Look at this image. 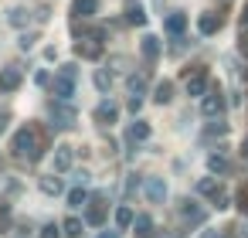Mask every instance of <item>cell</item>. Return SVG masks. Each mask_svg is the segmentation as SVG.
<instances>
[{
    "label": "cell",
    "mask_w": 248,
    "mask_h": 238,
    "mask_svg": "<svg viewBox=\"0 0 248 238\" xmlns=\"http://www.w3.org/2000/svg\"><path fill=\"white\" fill-rule=\"evenodd\" d=\"M11 153L14 157H21V160H28V163H38L41 157H45V140H41V129L38 126H21L17 133H14V140H11Z\"/></svg>",
    "instance_id": "1"
},
{
    "label": "cell",
    "mask_w": 248,
    "mask_h": 238,
    "mask_svg": "<svg viewBox=\"0 0 248 238\" xmlns=\"http://www.w3.org/2000/svg\"><path fill=\"white\" fill-rule=\"evenodd\" d=\"M201 112L211 116V119H217L224 112V92H221V85H207V92L201 95Z\"/></svg>",
    "instance_id": "2"
},
{
    "label": "cell",
    "mask_w": 248,
    "mask_h": 238,
    "mask_svg": "<svg viewBox=\"0 0 248 238\" xmlns=\"http://www.w3.org/2000/svg\"><path fill=\"white\" fill-rule=\"evenodd\" d=\"M51 119H55L58 129H72V126H75V109H72L68 102L55 99V102H51Z\"/></svg>",
    "instance_id": "3"
},
{
    "label": "cell",
    "mask_w": 248,
    "mask_h": 238,
    "mask_svg": "<svg viewBox=\"0 0 248 238\" xmlns=\"http://www.w3.org/2000/svg\"><path fill=\"white\" fill-rule=\"evenodd\" d=\"M143 194H146V201H150V204H163L170 190H167V180H163V177H146Z\"/></svg>",
    "instance_id": "4"
},
{
    "label": "cell",
    "mask_w": 248,
    "mask_h": 238,
    "mask_svg": "<svg viewBox=\"0 0 248 238\" xmlns=\"http://www.w3.org/2000/svg\"><path fill=\"white\" fill-rule=\"evenodd\" d=\"M207 85H211V79H207V72H204V68H194V72H187V95L201 99V95L207 92Z\"/></svg>",
    "instance_id": "5"
},
{
    "label": "cell",
    "mask_w": 248,
    "mask_h": 238,
    "mask_svg": "<svg viewBox=\"0 0 248 238\" xmlns=\"http://www.w3.org/2000/svg\"><path fill=\"white\" fill-rule=\"evenodd\" d=\"M92 116H95V123H99V126H112V123L119 119V106H116L112 99H102V102L95 106V112H92Z\"/></svg>",
    "instance_id": "6"
},
{
    "label": "cell",
    "mask_w": 248,
    "mask_h": 238,
    "mask_svg": "<svg viewBox=\"0 0 248 238\" xmlns=\"http://www.w3.org/2000/svg\"><path fill=\"white\" fill-rule=\"evenodd\" d=\"M51 92H55V99H62V102H72V95H75V79H68V75H55V82H51Z\"/></svg>",
    "instance_id": "7"
},
{
    "label": "cell",
    "mask_w": 248,
    "mask_h": 238,
    "mask_svg": "<svg viewBox=\"0 0 248 238\" xmlns=\"http://www.w3.org/2000/svg\"><path fill=\"white\" fill-rule=\"evenodd\" d=\"M163 31H167L170 38H180V34L187 31V14H184V11H173V14H167V21H163Z\"/></svg>",
    "instance_id": "8"
},
{
    "label": "cell",
    "mask_w": 248,
    "mask_h": 238,
    "mask_svg": "<svg viewBox=\"0 0 248 238\" xmlns=\"http://www.w3.org/2000/svg\"><path fill=\"white\" fill-rule=\"evenodd\" d=\"M72 160H75V150L72 146H55V174H68L72 170Z\"/></svg>",
    "instance_id": "9"
},
{
    "label": "cell",
    "mask_w": 248,
    "mask_h": 238,
    "mask_svg": "<svg viewBox=\"0 0 248 238\" xmlns=\"http://www.w3.org/2000/svg\"><path fill=\"white\" fill-rule=\"evenodd\" d=\"M17 89H21V68L11 65L0 72V92H17Z\"/></svg>",
    "instance_id": "10"
},
{
    "label": "cell",
    "mask_w": 248,
    "mask_h": 238,
    "mask_svg": "<svg viewBox=\"0 0 248 238\" xmlns=\"http://www.w3.org/2000/svg\"><path fill=\"white\" fill-rule=\"evenodd\" d=\"M106 221V207H102V194H95L92 201H89V211H85V224H102Z\"/></svg>",
    "instance_id": "11"
},
{
    "label": "cell",
    "mask_w": 248,
    "mask_h": 238,
    "mask_svg": "<svg viewBox=\"0 0 248 238\" xmlns=\"http://www.w3.org/2000/svg\"><path fill=\"white\" fill-rule=\"evenodd\" d=\"M7 24L17 28V31H24V28L31 24V11H28V7H11V11H7Z\"/></svg>",
    "instance_id": "12"
},
{
    "label": "cell",
    "mask_w": 248,
    "mask_h": 238,
    "mask_svg": "<svg viewBox=\"0 0 248 238\" xmlns=\"http://www.w3.org/2000/svg\"><path fill=\"white\" fill-rule=\"evenodd\" d=\"M75 55H82V58H99V55H102V41H95V38L89 34L85 41L75 45Z\"/></svg>",
    "instance_id": "13"
},
{
    "label": "cell",
    "mask_w": 248,
    "mask_h": 238,
    "mask_svg": "<svg viewBox=\"0 0 248 238\" xmlns=\"http://www.w3.org/2000/svg\"><path fill=\"white\" fill-rule=\"evenodd\" d=\"M129 228L136 231V238H153V218L150 214H136Z\"/></svg>",
    "instance_id": "14"
},
{
    "label": "cell",
    "mask_w": 248,
    "mask_h": 238,
    "mask_svg": "<svg viewBox=\"0 0 248 238\" xmlns=\"http://www.w3.org/2000/svg\"><path fill=\"white\" fill-rule=\"evenodd\" d=\"M38 187H41V194H48V197H58L65 187H62V177H55V174H48V177H41L38 180Z\"/></svg>",
    "instance_id": "15"
},
{
    "label": "cell",
    "mask_w": 248,
    "mask_h": 238,
    "mask_svg": "<svg viewBox=\"0 0 248 238\" xmlns=\"http://www.w3.org/2000/svg\"><path fill=\"white\" fill-rule=\"evenodd\" d=\"M140 51H143V58H146V62H156V58H160V38L146 34V38H143V45H140Z\"/></svg>",
    "instance_id": "16"
},
{
    "label": "cell",
    "mask_w": 248,
    "mask_h": 238,
    "mask_svg": "<svg viewBox=\"0 0 248 238\" xmlns=\"http://www.w3.org/2000/svg\"><path fill=\"white\" fill-rule=\"evenodd\" d=\"M197 28H201V34H217V28H221V14H201Z\"/></svg>",
    "instance_id": "17"
},
{
    "label": "cell",
    "mask_w": 248,
    "mask_h": 238,
    "mask_svg": "<svg viewBox=\"0 0 248 238\" xmlns=\"http://www.w3.org/2000/svg\"><path fill=\"white\" fill-rule=\"evenodd\" d=\"M173 99V82H156V89H153V102L156 106H167Z\"/></svg>",
    "instance_id": "18"
},
{
    "label": "cell",
    "mask_w": 248,
    "mask_h": 238,
    "mask_svg": "<svg viewBox=\"0 0 248 238\" xmlns=\"http://www.w3.org/2000/svg\"><path fill=\"white\" fill-rule=\"evenodd\" d=\"M207 170H211V174H228V170H231V160H228L224 153H211V157H207Z\"/></svg>",
    "instance_id": "19"
},
{
    "label": "cell",
    "mask_w": 248,
    "mask_h": 238,
    "mask_svg": "<svg viewBox=\"0 0 248 238\" xmlns=\"http://www.w3.org/2000/svg\"><path fill=\"white\" fill-rule=\"evenodd\" d=\"M180 214L190 218V224H201L204 221V211L197 207V201H180Z\"/></svg>",
    "instance_id": "20"
},
{
    "label": "cell",
    "mask_w": 248,
    "mask_h": 238,
    "mask_svg": "<svg viewBox=\"0 0 248 238\" xmlns=\"http://www.w3.org/2000/svg\"><path fill=\"white\" fill-rule=\"evenodd\" d=\"M82 231H85V221H78V218H65L62 221V235L65 238H82Z\"/></svg>",
    "instance_id": "21"
},
{
    "label": "cell",
    "mask_w": 248,
    "mask_h": 238,
    "mask_svg": "<svg viewBox=\"0 0 248 238\" xmlns=\"http://www.w3.org/2000/svg\"><path fill=\"white\" fill-rule=\"evenodd\" d=\"M129 140H133V143H143V140H150V123H146V119H136V123L129 126Z\"/></svg>",
    "instance_id": "22"
},
{
    "label": "cell",
    "mask_w": 248,
    "mask_h": 238,
    "mask_svg": "<svg viewBox=\"0 0 248 238\" xmlns=\"http://www.w3.org/2000/svg\"><path fill=\"white\" fill-rule=\"evenodd\" d=\"M133 218H136V211H133V207H126V204H119V207H116V228H119V231H126V228L133 224Z\"/></svg>",
    "instance_id": "23"
},
{
    "label": "cell",
    "mask_w": 248,
    "mask_h": 238,
    "mask_svg": "<svg viewBox=\"0 0 248 238\" xmlns=\"http://www.w3.org/2000/svg\"><path fill=\"white\" fill-rule=\"evenodd\" d=\"M126 21L136 24V28H143V24H146V11H143V4H129V7H126Z\"/></svg>",
    "instance_id": "24"
},
{
    "label": "cell",
    "mask_w": 248,
    "mask_h": 238,
    "mask_svg": "<svg viewBox=\"0 0 248 238\" xmlns=\"http://www.w3.org/2000/svg\"><path fill=\"white\" fill-rule=\"evenodd\" d=\"M75 14L78 17H95L99 14V0H75Z\"/></svg>",
    "instance_id": "25"
},
{
    "label": "cell",
    "mask_w": 248,
    "mask_h": 238,
    "mask_svg": "<svg viewBox=\"0 0 248 238\" xmlns=\"http://www.w3.org/2000/svg\"><path fill=\"white\" fill-rule=\"evenodd\" d=\"M92 82H95V89H99L102 95H109V89H112V79H109V72H102V68H99V72L92 75Z\"/></svg>",
    "instance_id": "26"
},
{
    "label": "cell",
    "mask_w": 248,
    "mask_h": 238,
    "mask_svg": "<svg viewBox=\"0 0 248 238\" xmlns=\"http://www.w3.org/2000/svg\"><path fill=\"white\" fill-rule=\"evenodd\" d=\"M11 221H14V207L11 204H0V235L11 231Z\"/></svg>",
    "instance_id": "27"
},
{
    "label": "cell",
    "mask_w": 248,
    "mask_h": 238,
    "mask_svg": "<svg viewBox=\"0 0 248 238\" xmlns=\"http://www.w3.org/2000/svg\"><path fill=\"white\" fill-rule=\"evenodd\" d=\"M85 204H89V194H85L82 187L68 190V207H85Z\"/></svg>",
    "instance_id": "28"
},
{
    "label": "cell",
    "mask_w": 248,
    "mask_h": 238,
    "mask_svg": "<svg viewBox=\"0 0 248 238\" xmlns=\"http://www.w3.org/2000/svg\"><path fill=\"white\" fill-rule=\"evenodd\" d=\"M211 204H214V207H217V211H224V207H231V197H228V194H224V190H221V187H217V190H214V194H211Z\"/></svg>",
    "instance_id": "29"
},
{
    "label": "cell",
    "mask_w": 248,
    "mask_h": 238,
    "mask_svg": "<svg viewBox=\"0 0 248 238\" xmlns=\"http://www.w3.org/2000/svg\"><path fill=\"white\" fill-rule=\"evenodd\" d=\"M34 41H38V31H24V34L17 38V45H21V51H31V48H34Z\"/></svg>",
    "instance_id": "30"
},
{
    "label": "cell",
    "mask_w": 248,
    "mask_h": 238,
    "mask_svg": "<svg viewBox=\"0 0 248 238\" xmlns=\"http://www.w3.org/2000/svg\"><path fill=\"white\" fill-rule=\"evenodd\" d=\"M221 184H217V177H204L201 184H197V194H214Z\"/></svg>",
    "instance_id": "31"
},
{
    "label": "cell",
    "mask_w": 248,
    "mask_h": 238,
    "mask_svg": "<svg viewBox=\"0 0 248 238\" xmlns=\"http://www.w3.org/2000/svg\"><path fill=\"white\" fill-rule=\"evenodd\" d=\"M58 231H62V224H45L41 228V238H62Z\"/></svg>",
    "instance_id": "32"
},
{
    "label": "cell",
    "mask_w": 248,
    "mask_h": 238,
    "mask_svg": "<svg viewBox=\"0 0 248 238\" xmlns=\"http://www.w3.org/2000/svg\"><path fill=\"white\" fill-rule=\"evenodd\" d=\"M143 85H146L143 75H129V89H133V92H143Z\"/></svg>",
    "instance_id": "33"
},
{
    "label": "cell",
    "mask_w": 248,
    "mask_h": 238,
    "mask_svg": "<svg viewBox=\"0 0 248 238\" xmlns=\"http://www.w3.org/2000/svg\"><path fill=\"white\" fill-rule=\"evenodd\" d=\"M238 207H241V211H248V187H241V190H238Z\"/></svg>",
    "instance_id": "34"
},
{
    "label": "cell",
    "mask_w": 248,
    "mask_h": 238,
    "mask_svg": "<svg viewBox=\"0 0 248 238\" xmlns=\"http://www.w3.org/2000/svg\"><path fill=\"white\" fill-rule=\"evenodd\" d=\"M140 106H143V99H140V92H133V99H129V112H140Z\"/></svg>",
    "instance_id": "35"
},
{
    "label": "cell",
    "mask_w": 248,
    "mask_h": 238,
    "mask_svg": "<svg viewBox=\"0 0 248 238\" xmlns=\"http://www.w3.org/2000/svg\"><path fill=\"white\" fill-rule=\"evenodd\" d=\"M34 82H38V85H51V79H48V72H38V75H34Z\"/></svg>",
    "instance_id": "36"
},
{
    "label": "cell",
    "mask_w": 248,
    "mask_h": 238,
    "mask_svg": "<svg viewBox=\"0 0 248 238\" xmlns=\"http://www.w3.org/2000/svg\"><path fill=\"white\" fill-rule=\"evenodd\" d=\"M241 34H248V4H245V11H241Z\"/></svg>",
    "instance_id": "37"
},
{
    "label": "cell",
    "mask_w": 248,
    "mask_h": 238,
    "mask_svg": "<svg viewBox=\"0 0 248 238\" xmlns=\"http://www.w3.org/2000/svg\"><path fill=\"white\" fill-rule=\"evenodd\" d=\"M75 72H78L75 65H62V75H68V79H75Z\"/></svg>",
    "instance_id": "38"
},
{
    "label": "cell",
    "mask_w": 248,
    "mask_h": 238,
    "mask_svg": "<svg viewBox=\"0 0 248 238\" xmlns=\"http://www.w3.org/2000/svg\"><path fill=\"white\" fill-rule=\"evenodd\" d=\"M238 48H241V55L248 58V34H241V45H238Z\"/></svg>",
    "instance_id": "39"
},
{
    "label": "cell",
    "mask_w": 248,
    "mask_h": 238,
    "mask_svg": "<svg viewBox=\"0 0 248 238\" xmlns=\"http://www.w3.org/2000/svg\"><path fill=\"white\" fill-rule=\"evenodd\" d=\"M234 238H248V224H241V228H238V235H234Z\"/></svg>",
    "instance_id": "40"
},
{
    "label": "cell",
    "mask_w": 248,
    "mask_h": 238,
    "mask_svg": "<svg viewBox=\"0 0 248 238\" xmlns=\"http://www.w3.org/2000/svg\"><path fill=\"white\" fill-rule=\"evenodd\" d=\"M99 238H119V231H102Z\"/></svg>",
    "instance_id": "41"
},
{
    "label": "cell",
    "mask_w": 248,
    "mask_h": 238,
    "mask_svg": "<svg viewBox=\"0 0 248 238\" xmlns=\"http://www.w3.org/2000/svg\"><path fill=\"white\" fill-rule=\"evenodd\" d=\"M241 153H245V157H248V136H245V140H241Z\"/></svg>",
    "instance_id": "42"
},
{
    "label": "cell",
    "mask_w": 248,
    "mask_h": 238,
    "mask_svg": "<svg viewBox=\"0 0 248 238\" xmlns=\"http://www.w3.org/2000/svg\"><path fill=\"white\" fill-rule=\"evenodd\" d=\"M4 126H7V116H0V129H4Z\"/></svg>",
    "instance_id": "43"
},
{
    "label": "cell",
    "mask_w": 248,
    "mask_h": 238,
    "mask_svg": "<svg viewBox=\"0 0 248 238\" xmlns=\"http://www.w3.org/2000/svg\"><path fill=\"white\" fill-rule=\"evenodd\" d=\"M211 238H228V235H224V231H217V235H211Z\"/></svg>",
    "instance_id": "44"
}]
</instances>
